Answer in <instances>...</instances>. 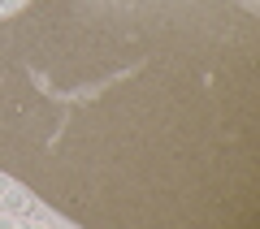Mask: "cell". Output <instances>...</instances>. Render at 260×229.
I'll return each instance as SVG.
<instances>
[{
  "label": "cell",
  "mask_w": 260,
  "mask_h": 229,
  "mask_svg": "<svg viewBox=\"0 0 260 229\" xmlns=\"http://www.w3.org/2000/svg\"><path fill=\"white\" fill-rule=\"evenodd\" d=\"M30 0H0V22H9V18H18L22 9H26Z\"/></svg>",
  "instance_id": "6da1fadb"
},
{
  "label": "cell",
  "mask_w": 260,
  "mask_h": 229,
  "mask_svg": "<svg viewBox=\"0 0 260 229\" xmlns=\"http://www.w3.org/2000/svg\"><path fill=\"white\" fill-rule=\"evenodd\" d=\"M239 5H243L247 13H256V9H260V0H239Z\"/></svg>",
  "instance_id": "7a4b0ae2"
}]
</instances>
